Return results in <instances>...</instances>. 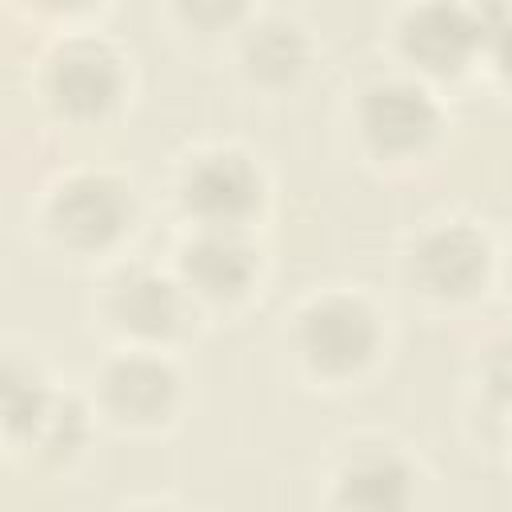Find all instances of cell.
Instances as JSON below:
<instances>
[{
	"label": "cell",
	"instance_id": "obj_1",
	"mask_svg": "<svg viewBox=\"0 0 512 512\" xmlns=\"http://www.w3.org/2000/svg\"><path fill=\"white\" fill-rule=\"evenodd\" d=\"M392 348V312L368 284H316L300 292L280 320V352L292 380L320 396L368 388L388 368Z\"/></svg>",
	"mask_w": 512,
	"mask_h": 512
},
{
	"label": "cell",
	"instance_id": "obj_2",
	"mask_svg": "<svg viewBox=\"0 0 512 512\" xmlns=\"http://www.w3.org/2000/svg\"><path fill=\"white\" fill-rule=\"evenodd\" d=\"M144 216L148 200L136 176L104 160H80L36 184L24 208V228L40 256L96 272L132 252Z\"/></svg>",
	"mask_w": 512,
	"mask_h": 512
},
{
	"label": "cell",
	"instance_id": "obj_3",
	"mask_svg": "<svg viewBox=\"0 0 512 512\" xmlns=\"http://www.w3.org/2000/svg\"><path fill=\"white\" fill-rule=\"evenodd\" d=\"M36 116L68 136H100L128 120L140 96V68L124 40L100 24L48 32L28 64Z\"/></svg>",
	"mask_w": 512,
	"mask_h": 512
},
{
	"label": "cell",
	"instance_id": "obj_4",
	"mask_svg": "<svg viewBox=\"0 0 512 512\" xmlns=\"http://www.w3.org/2000/svg\"><path fill=\"white\" fill-rule=\"evenodd\" d=\"M444 96V88L392 64L364 76L344 104L352 156L376 176H412L432 168L452 140V108Z\"/></svg>",
	"mask_w": 512,
	"mask_h": 512
},
{
	"label": "cell",
	"instance_id": "obj_5",
	"mask_svg": "<svg viewBox=\"0 0 512 512\" xmlns=\"http://www.w3.org/2000/svg\"><path fill=\"white\" fill-rule=\"evenodd\" d=\"M84 316L104 344L164 352H184L208 324V316L172 272L168 256L144 252H128L92 272Z\"/></svg>",
	"mask_w": 512,
	"mask_h": 512
},
{
	"label": "cell",
	"instance_id": "obj_6",
	"mask_svg": "<svg viewBox=\"0 0 512 512\" xmlns=\"http://www.w3.org/2000/svg\"><path fill=\"white\" fill-rule=\"evenodd\" d=\"M496 248L500 232L480 216L432 212L396 244V284L424 312H472L496 292Z\"/></svg>",
	"mask_w": 512,
	"mask_h": 512
},
{
	"label": "cell",
	"instance_id": "obj_7",
	"mask_svg": "<svg viewBox=\"0 0 512 512\" xmlns=\"http://www.w3.org/2000/svg\"><path fill=\"white\" fill-rule=\"evenodd\" d=\"M164 200L180 228H268L276 176L244 140H192L164 172Z\"/></svg>",
	"mask_w": 512,
	"mask_h": 512
},
{
	"label": "cell",
	"instance_id": "obj_8",
	"mask_svg": "<svg viewBox=\"0 0 512 512\" xmlns=\"http://www.w3.org/2000/svg\"><path fill=\"white\" fill-rule=\"evenodd\" d=\"M84 392L104 432L124 440L172 436L192 404V380L180 352L104 344L84 376Z\"/></svg>",
	"mask_w": 512,
	"mask_h": 512
},
{
	"label": "cell",
	"instance_id": "obj_9",
	"mask_svg": "<svg viewBox=\"0 0 512 512\" xmlns=\"http://www.w3.org/2000/svg\"><path fill=\"white\" fill-rule=\"evenodd\" d=\"M168 264L208 320H236L260 304L272 280V248L264 228H180Z\"/></svg>",
	"mask_w": 512,
	"mask_h": 512
},
{
	"label": "cell",
	"instance_id": "obj_10",
	"mask_svg": "<svg viewBox=\"0 0 512 512\" xmlns=\"http://www.w3.org/2000/svg\"><path fill=\"white\" fill-rule=\"evenodd\" d=\"M424 480V460L408 440L360 428L328 448L316 504L332 512H404L420 500Z\"/></svg>",
	"mask_w": 512,
	"mask_h": 512
},
{
	"label": "cell",
	"instance_id": "obj_11",
	"mask_svg": "<svg viewBox=\"0 0 512 512\" xmlns=\"http://www.w3.org/2000/svg\"><path fill=\"white\" fill-rule=\"evenodd\" d=\"M388 64L436 88L480 76L484 32L472 0H400L384 24Z\"/></svg>",
	"mask_w": 512,
	"mask_h": 512
},
{
	"label": "cell",
	"instance_id": "obj_12",
	"mask_svg": "<svg viewBox=\"0 0 512 512\" xmlns=\"http://www.w3.org/2000/svg\"><path fill=\"white\" fill-rule=\"evenodd\" d=\"M320 56H324L320 36L300 12L264 8V4L224 48V64L232 80L252 100L264 104L296 100L312 84Z\"/></svg>",
	"mask_w": 512,
	"mask_h": 512
},
{
	"label": "cell",
	"instance_id": "obj_13",
	"mask_svg": "<svg viewBox=\"0 0 512 512\" xmlns=\"http://www.w3.org/2000/svg\"><path fill=\"white\" fill-rule=\"evenodd\" d=\"M64 388H68V380L56 372L48 352H40L32 340H20V336L4 340V352H0V448H4L8 464L32 444V436L52 416Z\"/></svg>",
	"mask_w": 512,
	"mask_h": 512
},
{
	"label": "cell",
	"instance_id": "obj_14",
	"mask_svg": "<svg viewBox=\"0 0 512 512\" xmlns=\"http://www.w3.org/2000/svg\"><path fill=\"white\" fill-rule=\"evenodd\" d=\"M100 420H96V408L84 392V380L64 388V396L56 400L52 416L40 424V432L32 436V444L12 460V468H24L28 476H40V480H64L72 476L96 448V436H100Z\"/></svg>",
	"mask_w": 512,
	"mask_h": 512
},
{
	"label": "cell",
	"instance_id": "obj_15",
	"mask_svg": "<svg viewBox=\"0 0 512 512\" xmlns=\"http://www.w3.org/2000/svg\"><path fill=\"white\" fill-rule=\"evenodd\" d=\"M256 12L260 0H156V20L176 44L220 56Z\"/></svg>",
	"mask_w": 512,
	"mask_h": 512
},
{
	"label": "cell",
	"instance_id": "obj_16",
	"mask_svg": "<svg viewBox=\"0 0 512 512\" xmlns=\"http://www.w3.org/2000/svg\"><path fill=\"white\" fill-rule=\"evenodd\" d=\"M468 404L504 440L512 436V328L484 336L468 356Z\"/></svg>",
	"mask_w": 512,
	"mask_h": 512
},
{
	"label": "cell",
	"instance_id": "obj_17",
	"mask_svg": "<svg viewBox=\"0 0 512 512\" xmlns=\"http://www.w3.org/2000/svg\"><path fill=\"white\" fill-rule=\"evenodd\" d=\"M480 32H484V56L480 76L512 100V0H472Z\"/></svg>",
	"mask_w": 512,
	"mask_h": 512
},
{
	"label": "cell",
	"instance_id": "obj_18",
	"mask_svg": "<svg viewBox=\"0 0 512 512\" xmlns=\"http://www.w3.org/2000/svg\"><path fill=\"white\" fill-rule=\"evenodd\" d=\"M116 0H8L12 16L40 32H64V28H88L100 24L112 12Z\"/></svg>",
	"mask_w": 512,
	"mask_h": 512
},
{
	"label": "cell",
	"instance_id": "obj_19",
	"mask_svg": "<svg viewBox=\"0 0 512 512\" xmlns=\"http://www.w3.org/2000/svg\"><path fill=\"white\" fill-rule=\"evenodd\" d=\"M496 292L512 304V228L500 232V248H496Z\"/></svg>",
	"mask_w": 512,
	"mask_h": 512
},
{
	"label": "cell",
	"instance_id": "obj_20",
	"mask_svg": "<svg viewBox=\"0 0 512 512\" xmlns=\"http://www.w3.org/2000/svg\"><path fill=\"white\" fill-rule=\"evenodd\" d=\"M508 448H512V436H508Z\"/></svg>",
	"mask_w": 512,
	"mask_h": 512
}]
</instances>
